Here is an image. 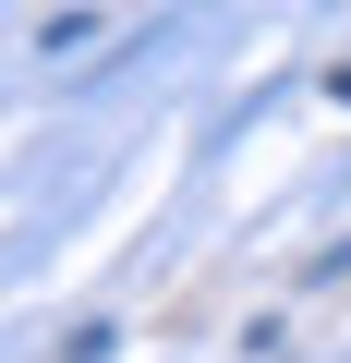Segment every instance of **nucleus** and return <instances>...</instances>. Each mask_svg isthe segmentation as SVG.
<instances>
[]
</instances>
